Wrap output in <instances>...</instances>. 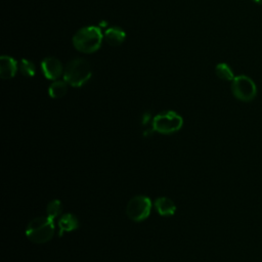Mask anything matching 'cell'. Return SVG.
<instances>
[{"label":"cell","mask_w":262,"mask_h":262,"mask_svg":"<svg viewBox=\"0 0 262 262\" xmlns=\"http://www.w3.org/2000/svg\"><path fill=\"white\" fill-rule=\"evenodd\" d=\"M17 61L8 55H2L0 58V77L4 80L11 79L17 71Z\"/></svg>","instance_id":"ba28073f"},{"label":"cell","mask_w":262,"mask_h":262,"mask_svg":"<svg viewBox=\"0 0 262 262\" xmlns=\"http://www.w3.org/2000/svg\"><path fill=\"white\" fill-rule=\"evenodd\" d=\"M151 210L150 199L144 195H136L132 198L126 208L127 215L134 221H142L146 219Z\"/></svg>","instance_id":"8992f818"},{"label":"cell","mask_w":262,"mask_h":262,"mask_svg":"<svg viewBox=\"0 0 262 262\" xmlns=\"http://www.w3.org/2000/svg\"><path fill=\"white\" fill-rule=\"evenodd\" d=\"M183 125L181 116L175 112L169 111L157 115L152 120L154 130L164 134H170L178 131Z\"/></svg>","instance_id":"5b68a950"},{"label":"cell","mask_w":262,"mask_h":262,"mask_svg":"<svg viewBox=\"0 0 262 262\" xmlns=\"http://www.w3.org/2000/svg\"><path fill=\"white\" fill-rule=\"evenodd\" d=\"M252 1L257 3V4H262V0H252Z\"/></svg>","instance_id":"2e32d148"},{"label":"cell","mask_w":262,"mask_h":262,"mask_svg":"<svg viewBox=\"0 0 262 262\" xmlns=\"http://www.w3.org/2000/svg\"><path fill=\"white\" fill-rule=\"evenodd\" d=\"M79 227V221L77 217L71 213H67L62 215L58 220V234L61 236L64 232L75 230Z\"/></svg>","instance_id":"30bf717a"},{"label":"cell","mask_w":262,"mask_h":262,"mask_svg":"<svg viewBox=\"0 0 262 262\" xmlns=\"http://www.w3.org/2000/svg\"><path fill=\"white\" fill-rule=\"evenodd\" d=\"M18 68L20 73L26 77H33L36 73L34 63L29 59H21L18 63Z\"/></svg>","instance_id":"9a60e30c"},{"label":"cell","mask_w":262,"mask_h":262,"mask_svg":"<svg viewBox=\"0 0 262 262\" xmlns=\"http://www.w3.org/2000/svg\"><path fill=\"white\" fill-rule=\"evenodd\" d=\"M102 39L103 35L100 28L88 26L77 31L73 37V45L78 51L89 54L100 48Z\"/></svg>","instance_id":"6da1fadb"},{"label":"cell","mask_w":262,"mask_h":262,"mask_svg":"<svg viewBox=\"0 0 262 262\" xmlns=\"http://www.w3.org/2000/svg\"><path fill=\"white\" fill-rule=\"evenodd\" d=\"M41 69H42L43 75L48 80H56L64 72L60 60L53 56L45 57L41 62Z\"/></svg>","instance_id":"52a82bcc"},{"label":"cell","mask_w":262,"mask_h":262,"mask_svg":"<svg viewBox=\"0 0 262 262\" xmlns=\"http://www.w3.org/2000/svg\"><path fill=\"white\" fill-rule=\"evenodd\" d=\"M215 73L219 79L224 80V81H232L234 79L233 71L225 62L218 63L215 68Z\"/></svg>","instance_id":"4fadbf2b"},{"label":"cell","mask_w":262,"mask_h":262,"mask_svg":"<svg viewBox=\"0 0 262 262\" xmlns=\"http://www.w3.org/2000/svg\"><path fill=\"white\" fill-rule=\"evenodd\" d=\"M155 207L158 211V213L162 216H171L176 211L175 204L166 196L158 198L155 202Z\"/></svg>","instance_id":"8fae6325"},{"label":"cell","mask_w":262,"mask_h":262,"mask_svg":"<svg viewBox=\"0 0 262 262\" xmlns=\"http://www.w3.org/2000/svg\"><path fill=\"white\" fill-rule=\"evenodd\" d=\"M47 216L51 219H55L58 217L62 211V204L58 200H53L47 205Z\"/></svg>","instance_id":"5bb4252c"},{"label":"cell","mask_w":262,"mask_h":262,"mask_svg":"<svg viewBox=\"0 0 262 262\" xmlns=\"http://www.w3.org/2000/svg\"><path fill=\"white\" fill-rule=\"evenodd\" d=\"M103 38L111 46H120L126 39V33L119 27H111L105 30Z\"/></svg>","instance_id":"9c48e42d"},{"label":"cell","mask_w":262,"mask_h":262,"mask_svg":"<svg viewBox=\"0 0 262 262\" xmlns=\"http://www.w3.org/2000/svg\"><path fill=\"white\" fill-rule=\"evenodd\" d=\"M68 83L66 81H54L48 88V93L52 98H60L68 91Z\"/></svg>","instance_id":"7c38bea8"},{"label":"cell","mask_w":262,"mask_h":262,"mask_svg":"<svg viewBox=\"0 0 262 262\" xmlns=\"http://www.w3.org/2000/svg\"><path fill=\"white\" fill-rule=\"evenodd\" d=\"M91 75L92 71L89 62L83 58H76L67 64L63 79L70 86L81 87L89 81Z\"/></svg>","instance_id":"7a4b0ae2"},{"label":"cell","mask_w":262,"mask_h":262,"mask_svg":"<svg viewBox=\"0 0 262 262\" xmlns=\"http://www.w3.org/2000/svg\"><path fill=\"white\" fill-rule=\"evenodd\" d=\"M54 220L50 217H37L30 221L26 234L34 243L42 244L50 241L54 234Z\"/></svg>","instance_id":"3957f363"},{"label":"cell","mask_w":262,"mask_h":262,"mask_svg":"<svg viewBox=\"0 0 262 262\" xmlns=\"http://www.w3.org/2000/svg\"><path fill=\"white\" fill-rule=\"evenodd\" d=\"M231 91L235 98L245 102L252 101L257 95L255 82L246 75L234 77L231 83Z\"/></svg>","instance_id":"277c9868"}]
</instances>
